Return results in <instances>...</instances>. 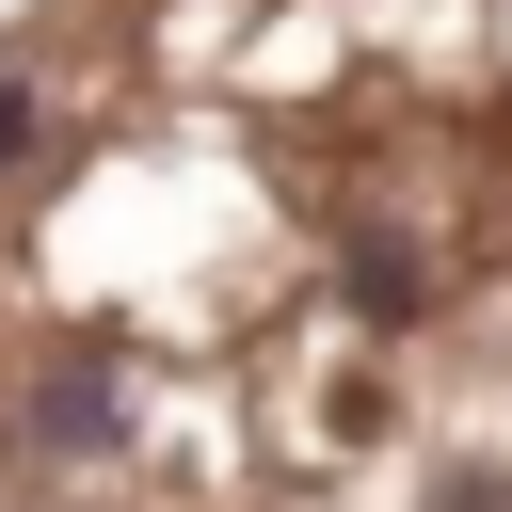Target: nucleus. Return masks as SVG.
<instances>
[{"instance_id": "f257e3e1", "label": "nucleus", "mask_w": 512, "mask_h": 512, "mask_svg": "<svg viewBox=\"0 0 512 512\" xmlns=\"http://www.w3.org/2000/svg\"><path fill=\"white\" fill-rule=\"evenodd\" d=\"M112 416H128L112 368H48V384H32V432H48V448H112Z\"/></svg>"}, {"instance_id": "f03ea898", "label": "nucleus", "mask_w": 512, "mask_h": 512, "mask_svg": "<svg viewBox=\"0 0 512 512\" xmlns=\"http://www.w3.org/2000/svg\"><path fill=\"white\" fill-rule=\"evenodd\" d=\"M32 160V64H0V176Z\"/></svg>"}, {"instance_id": "7ed1b4c3", "label": "nucleus", "mask_w": 512, "mask_h": 512, "mask_svg": "<svg viewBox=\"0 0 512 512\" xmlns=\"http://www.w3.org/2000/svg\"><path fill=\"white\" fill-rule=\"evenodd\" d=\"M448 512H512V480H448Z\"/></svg>"}]
</instances>
